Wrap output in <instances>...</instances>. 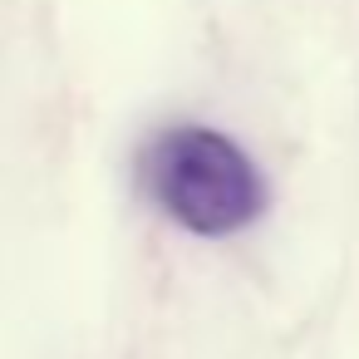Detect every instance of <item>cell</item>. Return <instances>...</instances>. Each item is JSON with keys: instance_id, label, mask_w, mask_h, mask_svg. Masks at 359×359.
I'll return each instance as SVG.
<instances>
[{"instance_id": "cell-1", "label": "cell", "mask_w": 359, "mask_h": 359, "mask_svg": "<svg viewBox=\"0 0 359 359\" xmlns=\"http://www.w3.org/2000/svg\"><path fill=\"white\" fill-rule=\"evenodd\" d=\"M138 182L148 202L192 236H236L271 207V187L256 158L222 128L172 123L138 153Z\"/></svg>"}]
</instances>
